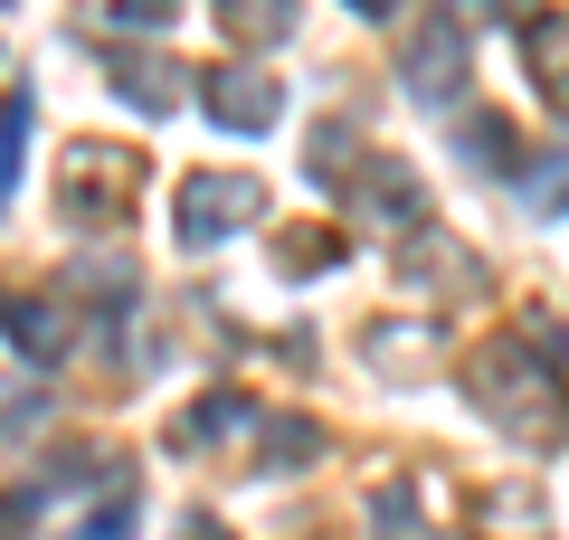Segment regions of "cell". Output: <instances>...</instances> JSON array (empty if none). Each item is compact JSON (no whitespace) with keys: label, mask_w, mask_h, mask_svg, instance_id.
Wrapping results in <instances>:
<instances>
[{"label":"cell","mask_w":569,"mask_h":540,"mask_svg":"<svg viewBox=\"0 0 569 540\" xmlns=\"http://www.w3.org/2000/svg\"><path fill=\"white\" fill-rule=\"evenodd\" d=\"M257 209H266V190H257L247 171H200V180L181 190V238H190V247H219V238H238Z\"/></svg>","instance_id":"cell-1"},{"label":"cell","mask_w":569,"mask_h":540,"mask_svg":"<svg viewBox=\"0 0 569 540\" xmlns=\"http://www.w3.org/2000/svg\"><path fill=\"white\" fill-rule=\"evenodd\" d=\"M200 114L228 123V133H266V123L284 114L276 77H257V67H219V77H200Z\"/></svg>","instance_id":"cell-2"},{"label":"cell","mask_w":569,"mask_h":540,"mask_svg":"<svg viewBox=\"0 0 569 540\" xmlns=\"http://www.w3.org/2000/svg\"><path fill=\"white\" fill-rule=\"evenodd\" d=\"M456 86H466V39H456L447 20H427V29H418V48H408V96L456 104Z\"/></svg>","instance_id":"cell-3"},{"label":"cell","mask_w":569,"mask_h":540,"mask_svg":"<svg viewBox=\"0 0 569 540\" xmlns=\"http://www.w3.org/2000/svg\"><path fill=\"white\" fill-rule=\"evenodd\" d=\"M522 48H531V77H541L550 104H569V20H522Z\"/></svg>","instance_id":"cell-4"},{"label":"cell","mask_w":569,"mask_h":540,"mask_svg":"<svg viewBox=\"0 0 569 540\" xmlns=\"http://www.w3.org/2000/svg\"><path fill=\"white\" fill-rule=\"evenodd\" d=\"M114 86L142 104V114H171V104H181L171 86H190V77H171V67H152V58H114Z\"/></svg>","instance_id":"cell-5"},{"label":"cell","mask_w":569,"mask_h":540,"mask_svg":"<svg viewBox=\"0 0 569 540\" xmlns=\"http://www.w3.org/2000/svg\"><path fill=\"white\" fill-rule=\"evenodd\" d=\"M228 39H284L295 29V0H219Z\"/></svg>","instance_id":"cell-6"},{"label":"cell","mask_w":569,"mask_h":540,"mask_svg":"<svg viewBox=\"0 0 569 540\" xmlns=\"http://www.w3.org/2000/svg\"><path fill=\"white\" fill-rule=\"evenodd\" d=\"M466 152L485 161V171H522V161H512V123H485V114H475V123H466Z\"/></svg>","instance_id":"cell-7"},{"label":"cell","mask_w":569,"mask_h":540,"mask_svg":"<svg viewBox=\"0 0 569 540\" xmlns=\"http://www.w3.org/2000/svg\"><path fill=\"white\" fill-rule=\"evenodd\" d=\"M10 341H29V351H58V322H48V303H10Z\"/></svg>","instance_id":"cell-8"},{"label":"cell","mask_w":569,"mask_h":540,"mask_svg":"<svg viewBox=\"0 0 569 540\" xmlns=\"http://www.w3.org/2000/svg\"><path fill=\"white\" fill-rule=\"evenodd\" d=\"M123 29H171V0H114Z\"/></svg>","instance_id":"cell-9"},{"label":"cell","mask_w":569,"mask_h":540,"mask_svg":"<svg viewBox=\"0 0 569 540\" xmlns=\"http://www.w3.org/2000/svg\"><path fill=\"white\" fill-rule=\"evenodd\" d=\"M389 10H399V0H361V20H389Z\"/></svg>","instance_id":"cell-10"}]
</instances>
